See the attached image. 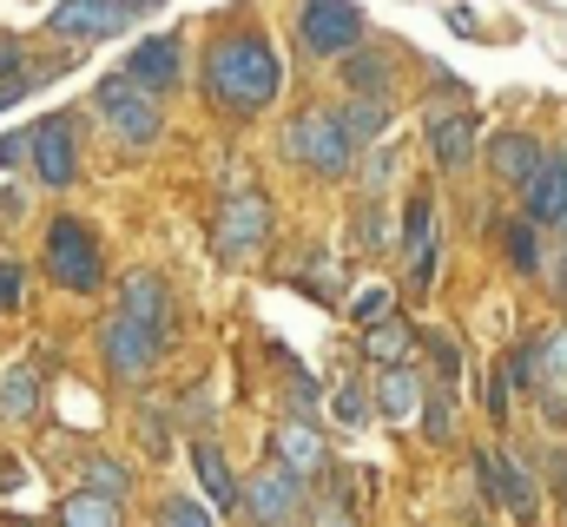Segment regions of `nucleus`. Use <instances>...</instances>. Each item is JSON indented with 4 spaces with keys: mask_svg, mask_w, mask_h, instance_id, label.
Segmentation results:
<instances>
[{
    "mask_svg": "<svg viewBox=\"0 0 567 527\" xmlns=\"http://www.w3.org/2000/svg\"><path fill=\"white\" fill-rule=\"evenodd\" d=\"M212 100L231 106V113H265L278 100V53L258 40V33H231L218 53H212Z\"/></svg>",
    "mask_w": 567,
    "mask_h": 527,
    "instance_id": "1",
    "label": "nucleus"
},
{
    "mask_svg": "<svg viewBox=\"0 0 567 527\" xmlns=\"http://www.w3.org/2000/svg\"><path fill=\"white\" fill-rule=\"evenodd\" d=\"M47 277H53L60 290H80V297L106 283V264H100V245H93L86 225L60 218V225L47 231Z\"/></svg>",
    "mask_w": 567,
    "mask_h": 527,
    "instance_id": "2",
    "label": "nucleus"
},
{
    "mask_svg": "<svg viewBox=\"0 0 567 527\" xmlns=\"http://www.w3.org/2000/svg\"><path fill=\"white\" fill-rule=\"evenodd\" d=\"M100 356H106V370L120 376V383H152L158 376V356H165V343L133 323L126 310H113L106 323H100Z\"/></svg>",
    "mask_w": 567,
    "mask_h": 527,
    "instance_id": "3",
    "label": "nucleus"
},
{
    "mask_svg": "<svg viewBox=\"0 0 567 527\" xmlns=\"http://www.w3.org/2000/svg\"><path fill=\"white\" fill-rule=\"evenodd\" d=\"M290 145H297V158H303L310 172H323V178H343L350 158H357V145H350L343 120H337V106H310V113H297Z\"/></svg>",
    "mask_w": 567,
    "mask_h": 527,
    "instance_id": "4",
    "label": "nucleus"
},
{
    "mask_svg": "<svg viewBox=\"0 0 567 527\" xmlns=\"http://www.w3.org/2000/svg\"><path fill=\"white\" fill-rule=\"evenodd\" d=\"M93 106H100V120H106V126L120 132L126 145H152V138H158V106H152V93H145V86H133L126 73L100 80Z\"/></svg>",
    "mask_w": 567,
    "mask_h": 527,
    "instance_id": "5",
    "label": "nucleus"
},
{
    "mask_svg": "<svg viewBox=\"0 0 567 527\" xmlns=\"http://www.w3.org/2000/svg\"><path fill=\"white\" fill-rule=\"evenodd\" d=\"M238 508L251 515V527H290L303 515V482H297L284 462H271V468H258V475L238 488Z\"/></svg>",
    "mask_w": 567,
    "mask_h": 527,
    "instance_id": "6",
    "label": "nucleus"
},
{
    "mask_svg": "<svg viewBox=\"0 0 567 527\" xmlns=\"http://www.w3.org/2000/svg\"><path fill=\"white\" fill-rule=\"evenodd\" d=\"M265 238H271V198H265V192L225 198V211H218V225H212V251H218V258H245V251H258Z\"/></svg>",
    "mask_w": 567,
    "mask_h": 527,
    "instance_id": "7",
    "label": "nucleus"
},
{
    "mask_svg": "<svg viewBox=\"0 0 567 527\" xmlns=\"http://www.w3.org/2000/svg\"><path fill=\"white\" fill-rule=\"evenodd\" d=\"M27 158H33V172H40V185H73L80 178V132H73V120H40V126L27 132Z\"/></svg>",
    "mask_w": 567,
    "mask_h": 527,
    "instance_id": "8",
    "label": "nucleus"
},
{
    "mask_svg": "<svg viewBox=\"0 0 567 527\" xmlns=\"http://www.w3.org/2000/svg\"><path fill=\"white\" fill-rule=\"evenodd\" d=\"M357 33H363V13L350 0H303V46L310 53H343V46H357Z\"/></svg>",
    "mask_w": 567,
    "mask_h": 527,
    "instance_id": "9",
    "label": "nucleus"
},
{
    "mask_svg": "<svg viewBox=\"0 0 567 527\" xmlns=\"http://www.w3.org/2000/svg\"><path fill=\"white\" fill-rule=\"evenodd\" d=\"M475 475H482V495H488V502H502L515 521H535V482H528L508 455L482 448V455H475Z\"/></svg>",
    "mask_w": 567,
    "mask_h": 527,
    "instance_id": "10",
    "label": "nucleus"
},
{
    "mask_svg": "<svg viewBox=\"0 0 567 527\" xmlns=\"http://www.w3.org/2000/svg\"><path fill=\"white\" fill-rule=\"evenodd\" d=\"M126 0H60L53 13H47V27L60 33V40H100V33H120L126 27Z\"/></svg>",
    "mask_w": 567,
    "mask_h": 527,
    "instance_id": "11",
    "label": "nucleus"
},
{
    "mask_svg": "<svg viewBox=\"0 0 567 527\" xmlns=\"http://www.w3.org/2000/svg\"><path fill=\"white\" fill-rule=\"evenodd\" d=\"M178 73H185V46H178V33H152V40H140V53L126 60V80L145 86V93L178 86Z\"/></svg>",
    "mask_w": 567,
    "mask_h": 527,
    "instance_id": "12",
    "label": "nucleus"
},
{
    "mask_svg": "<svg viewBox=\"0 0 567 527\" xmlns=\"http://www.w3.org/2000/svg\"><path fill=\"white\" fill-rule=\"evenodd\" d=\"M528 225H567V158L542 152V165L528 172Z\"/></svg>",
    "mask_w": 567,
    "mask_h": 527,
    "instance_id": "13",
    "label": "nucleus"
},
{
    "mask_svg": "<svg viewBox=\"0 0 567 527\" xmlns=\"http://www.w3.org/2000/svg\"><path fill=\"white\" fill-rule=\"evenodd\" d=\"M120 310H126L133 323H145L158 343L172 337V290H165L152 270H133V277H126V290H120Z\"/></svg>",
    "mask_w": 567,
    "mask_h": 527,
    "instance_id": "14",
    "label": "nucleus"
},
{
    "mask_svg": "<svg viewBox=\"0 0 567 527\" xmlns=\"http://www.w3.org/2000/svg\"><path fill=\"white\" fill-rule=\"evenodd\" d=\"M278 462L297 475V482H310V475L330 468V448H323V435H317L310 422H284L278 428Z\"/></svg>",
    "mask_w": 567,
    "mask_h": 527,
    "instance_id": "15",
    "label": "nucleus"
},
{
    "mask_svg": "<svg viewBox=\"0 0 567 527\" xmlns=\"http://www.w3.org/2000/svg\"><path fill=\"white\" fill-rule=\"evenodd\" d=\"M542 138H528V132H502L495 138V152H488V165H495V178H508V185H528V172L542 165Z\"/></svg>",
    "mask_w": 567,
    "mask_h": 527,
    "instance_id": "16",
    "label": "nucleus"
},
{
    "mask_svg": "<svg viewBox=\"0 0 567 527\" xmlns=\"http://www.w3.org/2000/svg\"><path fill=\"white\" fill-rule=\"evenodd\" d=\"M410 343H416V337H410V323H403L396 310H390V317H377V323L363 330V356H370L377 370H396V363L410 356Z\"/></svg>",
    "mask_w": 567,
    "mask_h": 527,
    "instance_id": "17",
    "label": "nucleus"
},
{
    "mask_svg": "<svg viewBox=\"0 0 567 527\" xmlns=\"http://www.w3.org/2000/svg\"><path fill=\"white\" fill-rule=\"evenodd\" d=\"M429 152H435V165H468L475 158V120L468 113L429 120Z\"/></svg>",
    "mask_w": 567,
    "mask_h": 527,
    "instance_id": "18",
    "label": "nucleus"
},
{
    "mask_svg": "<svg viewBox=\"0 0 567 527\" xmlns=\"http://www.w3.org/2000/svg\"><path fill=\"white\" fill-rule=\"evenodd\" d=\"M40 409V376L27 370V363H13L7 376H0V422H27Z\"/></svg>",
    "mask_w": 567,
    "mask_h": 527,
    "instance_id": "19",
    "label": "nucleus"
},
{
    "mask_svg": "<svg viewBox=\"0 0 567 527\" xmlns=\"http://www.w3.org/2000/svg\"><path fill=\"white\" fill-rule=\"evenodd\" d=\"M377 409H383L390 422H403V415H416V409H423V390H416V376H410L403 363L377 376Z\"/></svg>",
    "mask_w": 567,
    "mask_h": 527,
    "instance_id": "20",
    "label": "nucleus"
},
{
    "mask_svg": "<svg viewBox=\"0 0 567 527\" xmlns=\"http://www.w3.org/2000/svg\"><path fill=\"white\" fill-rule=\"evenodd\" d=\"M192 462H198V475H205V495H212L218 508H231V502H238V482H231V468H225L218 442H192Z\"/></svg>",
    "mask_w": 567,
    "mask_h": 527,
    "instance_id": "21",
    "label": "nucleus"
},
{
    "mask_svg": "<svg viewBox=\"0 0 567 527\" xmlns=\"http://www.w3.org/2000/svg\"><path fill=\"white\" fill-rule=\"evenodd\" d=\"M535 390H542V402L567 390V330H555L548 343H535Z\"/></svg>",
    "mask_w": 567,
    "mask_h": 527,
    "instance_id": "22",
    "label": "nucleus"
},
{
    "mask_svg": "<svg viewBox=\"0 0 567 527\" xmlns=\"http://www.w3.org/2000/svg\"><path fill=\"white\" fill-rule=\"evenodd\" d=\"M60 527H120V502H106V495H66L60 502Z\"/></svg>",
    "mask_w": 567,
    "mask_h": 527,
    "instance_id": "23",
    "label": "nucleus"
},
{
    "mask_svg": "<svg viewBox=\"0 0 567 527\" xmlns=\"http://www.w3.org/2000/svg\"><path fill=\"white\" fill-rule=\"evenodd\" d=\"M502 251H508V264H515L522 277L542 270V245H535V225H528V218H522V225H502Z\"/></svg>",
    "mask_w": 567,
    "mask_h": 527,
    "instance_id": "24",
    "label": "nucleus"
},
{
    "mask_svg": "<svg viewBox=\"0 0 567 527\" xmlns=\"http://www.w3.org/2000/svg\"><path fill=\"white\" fill-rule=\"evenodd\" d=\"M126 488H133V475H126L120 462H106V455H93V462H86V495H106V502H120Z\"/></svg>",
    "mask_w": 567,
    "mask_h": 527,
    "instance_id": "25",
    "label": "nucleus"
},
{
    "mask_svg": "<svg viewBox=\"0 0 567 527\" xmlns=\"http://www.w3.org/2000/svg\"><path fill=\"white\" fill-rule=\"evenodd\" d=\"M343 80H350V86H357V93L370 100L377 86H390V60H370V53H350V60H343Z\"/></svg>",
    "mask_w": 567,
    "mask_h": 527,
    "instance_id": "26",
    "label": "nucleus"
},
{
    "mask_svg": "<svg viewBox=\"0 0 567 527\" xmlns=\"http://www.w3.org/2000/svg\"><path fill=\"white\" fill-rule=\"evenodd\" d=\"M337 120L350 132V145H357V138H377V132H383V100H350Z\"/></svg>",
    "mask_w": 567,
    "mask_h": 527,
    "instance_id": "27",
    "label": "nucleus"
},
{
    "mask_svg": "<svg viewBox=\"0 0 567 527\" xmlns=\"http://www.w3.org/2000/svg\"><path fill=\"white\" fill-rule=\"evenodd\" d=\"M423 435L429 442H449V435H455V402H449V395H429L423 402Z\"/></svg>",
    "mask_w": 567,
    "mask_h": 527,
    "instance_id": "28",
    "label": "nucleus"
},
{
    "mask_svg": "<svg viewBox=\"0 0 567 527\" xmlns=\"http://www.w3.org/2000/svg\"><path fill=\"white\" fill-rule=\"evenodd\" d=\"M423 350L435 356L442 383H455V376H462V350H455V337H423Z\"/></svg>",
    "mask_w": 567,
    "mask_h": 527,
    "instance_id": "29",
    "label": "nucleus"
},
{
    "mask_svg": "<svg viewBox=\"0 0 567 527\" xmlns=\"http://www.w3.org/2000/svg\"><path fill=\"white\" fill-rule=\"evenodd\" d=\"M20 297H27V270L13 258H0V310H20Z\"/></svg>",
    "mask_w": 567,
    "mask_h": 527,
    "instance_id": "30",
    "label": "nucleus"
},
{
    "mask_svg": "<svg viewBox=\"0 0 567 527\" xmlns=\"http://www.w3.org/2000/svg\"><path fill=\"white\" fill-rule=\"evenodd\" d=\"M158 527H212V515H205L198 502H165V508H158Z\"/></svg>",
    "mask_w": 567,
    "mask_h": 527,
    "instance_id": "31",
    "label": "nucleus"
},
{
    "mask_svg": "<svg viewBox=\"0 0 567 527\" xmlns=\"http://www.w3.org/2000/svg\"><path fill=\"white\" fill-rule=\"evenodd\" d=\"M429 211H435V205L416 192V198H410V225H403V231H410V251H423L429 245Z\"/></svg>",
    "mask_w": 567,
    "mask_h": 527,
    "instance_id": "32",
    "label": "nucleus"
},
{
    "mask_svg": "<svg viewBox=\"0 0 567 527\" xmlns=\"http://www.w3.org/2000/svg\"><path fill=\"white\" fill-rule=\"evenodd\" d=\"M390 178H396V152H370V165H363V185H370V192H383Z\"/></svg>",
    "mask_w": 567,
    "mask_h": 527,
    "instance_id": "33",
    "label": "nucleus"
},
{
    "mask_svg": "<svg viewBox=\"0 0 567 527\" xmlns=\"http://www.w3.org/2000/svg\"><path fill=\"white\" fill-rule=\"evenodd\" d=\"M337 415H343L350 428H363V422H370V402H363L357 390H337Z\"/></svg>",
    "mask_w": 567,
    "mask_h": 527,
    "instance_id": "34",
    "label": "nucleus"
},
{
    "mask_svg": "<svg viewBox=\"0 0 567 527\" xmlns=\"http://www.w3.org/2000/svg\"><path fill=\"white\" fill-rule=\"evenodd\" d=\"M383 310H390V297H383V290H363V297H357V323H377Z\"/></svg>",
    "mask_w": 567,
    "mask_h": 527,
    "instance_id": "35",
    "label": "nucleus"
},
{
    "mask_svg": "<svg viewBox=\"0 0 567 527\" xmlns=\"http://www.w3.org/2000/svg\"><path fill=\"white\" fill-rule=\"evenodd\" d=\"M310 521H317V527H350V508H337V502H317V508H310Z\"/></svg>",
    "mask_w": 567,
    "mask_h": 527,
    "instance_id": "36",
    "label": "nucleus"
},
{
    "mask_svg": "<svg viewBox=\"0 0 567 527\" xmlns=\"http://www.w3.org/2000/svg\"><path fill=\"white\" fill-rule=\"evenodd\" d=\"M7 80H20V46L0 33V86H7Z\"/></svg>",
    "mask_w": 567,
    "mask_h": 527,
    "instance_id": "37",
    "label": "nucleus"
},
{
    "mask_svg": "<svg viewBox=\"0 0 567 527\" xmlns=\"http://www.w3.org/2000/svg\"><path fill=\"white\" fill-rule=\"evenodd\" d=\"M20 158H27V132H13V138L0 145V165H20Z\"/></svg>",
    "mask_w": 567,
    "mask_h": 527,
    "instance_id": "38",
    "label": "nucleus"
},
{
    "mask_svg": "<svg viewBox=\"0 0 567 527\" xmlns=\"http://www.w3.org/2000/svg\"><path fill=\"white\" fill-rule=\"evenodd\" d=\"M548 482L567 495V455H548Z\"/></svg>",
    "mask_w": 567,
    "mask_h": 527,
    "instance_id": "39",
    "label": "nucleus"
},
{
    "mask_svg": "<svg viewBox=\"0 0 567 527\" xmlns=\"http://www.w3.org/2000/svg\"><path fill=\"white\" fill-rule=\"evenodd\" d=\"M27 86H33V80H7V86H0V113H7V106H13V100L27 93Z\"/></svg>",
    "mask_w": 567,
    "mask_h": 527,
    "instance_id": "40",
    "label": "nucleus"
},
{
    "mask_svg": "<svg viewBox=\"0 0 567 527\" xmlns=\"http://www.w3.org/2000/svg\"><path fill=\"white\" fill-rule=\"evenodd\" d=\"M126 7H145V0H126Z\"/></svg>",
    "mask_w": 567,
    "mask_h": 527,
    "instance_id": "41",
    "label": "nucleus"
},
{
    "mask_svg": "<svg viewBox=\"0 0 567 527\" xmlns=\"http://www.w3.org/2000/svg\"><path fill=\"white\" fill-rule=\"evenodd\" d=\"M20 527H33V521H20Z\"/></svg>",
    "mask_w": 567,
    "mask_h": 527,
    "instance_id": "42",
    "label": "nucleus"
}]
</instances>
